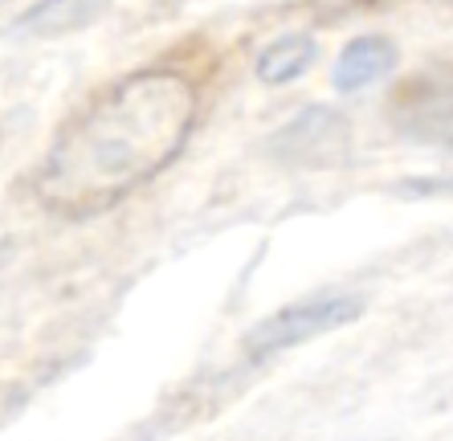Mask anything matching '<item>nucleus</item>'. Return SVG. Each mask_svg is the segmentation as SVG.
<instances>
[{"label":"nucleus","instance_id":"f03ea898","mask_svg":"<svg viewBox=\"0 0 453 441\" xmlns=\"http://www.w3.org/2000/svg\"><path fill=\"white\" fill-rule=\"evenodd\" d=\"M359 311H364V298L348 290H323L311 294V298H298V303L282 306L274 315H265L262 323H253V331L245 336V356L250 360L278 356L286 347H298L306 339L356 323Z\"/></svg>","mask_w":453,"mask_h":441},{"label":"nucleus","instance_id":"423d86ee","mask_svg":"<svg viewBox=\"0 0 453 441\" xmlns=\"http://www.w3.org/2000/svg\"><path fill=\"white\" fill-rule=\"evenodd\" d=\"M90 17H98V4H74V0H53V4H33L25 12V29L29 33H65L82 29Z\"/></svg>","mask_w":453,"mask_h":441},{"label":"nucleus","instance_id":"20e7f679","mask_svg":"<svg viewBox=\"0 0 453 441\" xmlns=\"http://www.w3.org/2000/svg\"><path fill=\"white\" fill-rule=\"evenodd\" d=\"M392 70H396V45L380 33H364V37L343 45L335 70H331V86L339 95H359L364 86L380 82Z\"/></svg>","mask_w":453,"mask_h":441},{"label":"nucleus","instance_id":"7ed1b4c3","mask_svg":"<svg viewBox=\"0 0 453 441\" xmlns=\"http://www.w3.org/2000/svg\"><path fill=\"white\" fill-rule=\"evenodd\" d=\"M348 147V123L331 106H303L274 135V151L290 164H335Z\"/></svg>","mask_w":453,"mask_h":441},{"label":"nucleus","instance_id":"39448f33","mask_svg":"<svg viewBox=\"0 0 453 441\" xmlns=\"http://www.w3.org/2000/svg\"><path fill=\"white\" fill-rule=\"evenodd\" d=\"M315 58H319V42L311 33H282V37H274V42L257 53L253 74L265 86H286V82H295V78H303L315 66Z\"/></svg>","mask_w":453,"mask_h":441},{"label":"nucleus","instance_id":"0eeeda50","mask_svg":"<svg viewBox=\"0 0 453 441\" xmlns=\"http://www.w3.org/2000/svg\"><path fill=\"white\" fill-rule=\"evenodd\" d=\"M401 197H453V176H412L396 184Z\"/></svg>","mask_w":453,"mask_h":441},{"label":"nucleus","instance_id":"f257e3e1","mask_svg":"<svg viewBox=\"0 0 453 441\" xmlns=\"http://www.w3.org/2000/svg\"><path fill=\"white\" fill-rule=\"evenodd\" d=\"M196 86L176 70H139L95 98L50 147L33 189L58 217H98L184 151Z\"/></svg>","mask_w":453,"mask_h":441}]
</instances>
